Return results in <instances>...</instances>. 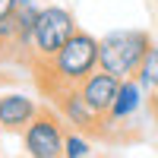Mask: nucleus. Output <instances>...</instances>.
Segmentation results:
<instances>
[{"label":"nucleus","mask_w":158,"mask_h":158,"mask_svg":"<svg viewBox=\"0 0 158 158\" xmlns=\"http://www.w3.org/2000/svg\"><path fill=\"white\" fill-rule=\"evenodd\" d=\"M29 67L35 73L38 89L48 98H54L63 89H76L92 70H98V38L76 29L73 38L51 60H32Z\"/></svg>","instance_id":"obj_1"},{"label":"nucleus","mask_w":158,"mask_h":158,"mask_svg":"<svg viewBox=\"0 0 158 158\" xmlns=\"http://www.w3.org/2000/svg\"><path fill=\"white\" fill-rule=\"evenodd\" d=\"M152 48L149 32L142 29H114L104 38H98V67L120 79L136 76L146 51Z\"/></svg>","instance_id":"obj_2"},{"label":"nucleus","mask_w":158,"mask_h":158,"mask_svg":"<svg viewBox=\"0 0 158 158\" xmlns=\"http://www.w3.org/2000/svg\"><path fill=\"white\" fill-rule=\"evenodd\" d=\"M79 29L73 13L63 10V6H41L38 13V22H35V35H32V60H51L73 38V32Z\"/></svg>","instance_id":"obj_3"},{"label":"nucleus","mask_w":158,"mask_h":158,"mask_svg":"<svg viewBox=\"0 0 158 158\" xmlns=\"http://www.w3.org/2000/svg\"><path fill=\"white\" fill-rule=\"evenodd\" d=\"M63 123L67 120L60 117V111L38 108L35 120L22 130L25 155H32V158H60L63 155V139H67Z\"/></svg>","instance_id":"obj_4"},{"label":"nucleus","mask_w":158,"mask_h":158,"mask_svg":"<svg viewBox=\"0 0 158 158\" xmlns=\"http://www.w3.org/2000/svg\"><path fill=\"white\" fill-rule=\"evenodd\" d=\"M51 101L57 104L60 117H63V120H67L73 130H79V133H85V136H92V133H104V117L89 108V101L82 98L79 85H76V89H63V92H57Z\"/></svg>","instance_id":"obj_5"},{"label":"nucleus","mask_w":158,"mask_h":158,"mask_svg":"<svg viewBox=\"0 0 158 158\" xmlns=\"http://www.w3.org/2000/svg\"><path fill=\"white\" fill-rule=\"evenodd\" d=\"M120 82H123L120 76H114V73H108V70L98 67V70H92L82 82H79V92H82V98L89 101V108L95 111V114L108 117L111 104L117 98V92H120Z\"/></svg>","instance_id":"obj_6"},{"label":"nucleus","mask_w":158,"mask_h":158,"mask_svg":"<svg viewBox=\"0 0 158 158\" xmlns=\"http://www.w3.org/2000/svg\"><path fill=\"white\" fill-rule=\"evenodd\" d=\"M35 114H38L35 98L22 95V92L0 95V130H6V133H22V130L35 120Z\"/></svg>","instance_id":"obj_7"},{"label":"nucleus","mask_w":158,"mask_h":158,"mask_svg":"<svg viewBox=\"0 0 158 158\" xmlns=\"http://www.w3.org/2000/svg\"><path fill=\"white\" fill-rule=\"evenodd\" d=\"M142 95H146V89L136 82V76L123 79V82H120V92H117V98H114L111 111H108V117H104V127H117V123L130 120V117L142 108Z\"/></svg>","instance_id":"obj_8"},{"label":"nucleus","mask_w":158,"mask_h":158,"mask_svg":"<svg viewBox=\"0 0 158 158\" xmlns=\"http://www.w3.org/2000/svg\"><path fill=\"white\" fill-rule=\"evenodd\" d=\"M136 82L146 89V92H155L158 89V44H152L142 57L139 70H136Z\"/></svg>","instance_id":"obj_9"},{"label":"nucleus","mask_w":158,"mask_h":158,"mask_svg":"<svg viewBox=\"0 0 158 158\" xmlns=\"http://www.w3.org/2000/svg\"><path fill=\"white\" fill-rule=\"evenodd\" d=\"M63 155H67V158H89V155H92V142H89V136L79 133V130L67 133V139H63Z\"/></svg>","instance_id":"obj_10"},{"label":"nucleus","mask_w":158,"mask_h":158,"mask_svg":"<svg viewBox=\"0 0 158 158\" xmlns=\"http://www.w3.org/2000/svg\"><path fill=\"white\" fill-rule=\"evenodd\" d=\"M13 13H16V0H0V22L10 19Z\"/></svg>","instance_id":"obj_11"},{"label":"nucleus","mask_w":158,"mask_h":158,"mask_svg":"<svg viewBox=\"0 0 158 158\" xmlns=\"http://www.w3.org/2000/svg\"><path fill=\"white\" fill-rule=\"evenodd\" d=\"M149 104H152V111H155V117H158V89L152 92V101H149Z\"/></svg>","instance_id":"obj_12"}]
</instances>
